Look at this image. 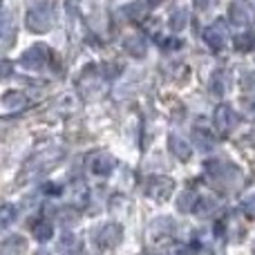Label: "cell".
<instances>
[{
	"instance_id": "cb8c5ba5",
	"label": "cell",
	"mask_w": 255,
	"mask_h": 255,
	"mask_svg": "<svg viewBox=\"0 0 255 255\" xmlns=\"http://www.w3.org/2000/svg\"><path fill=\"white\" fill-rule=\"evenodd\" d=\"M36 255H47V253H43V251H40V253H36Z\"/></svg>"
},
{
	"instance_id": "30bf717a",
	"label": "cell",
	"mask_w": 255,
	"mask_h": 255,
	"mask_svg": "<svg viewBox=\"0 0 255 255\" xmlns=\"http://www.w3.org/2000/svg\"><path fill=\"white\" fill-rule=\"evenodd\" d=\"M25 106H27V99L22 97V94H18V92H9V94H4V99H2V108L7 112L22 110Z\"/></svg>"
},
{
	"instance_id": "7402d4cb",
	"label": "cell",
	"mask_w": 255,
	"mask_h": 255,
	"mask_svg": "<svg viewBox=\"0 0 255 255\" xmlns=\"http://www.w3.org/2000/svg\"><path fill=\"white\" fill-rule=\"evenodd\" d=\"M247 206L251 208V211H253V215H255V195H251V197L247 199Z\"/></svg>"
},
{
	"instance_id": "ffe728a7",
	"label": "cell",
	"mask_w": 255,
	"mask_h": 255,
	"mask_svg": "<svg viewBox=\"0 0 255 255\" xmlns=\"http://www.w3.org/2000/svg\"><path fill=\"white\" fill-rule=\"evenodd\" d=\"M244 88L251 90V92H255V74H249L247 79H244Z\"/></svg>"
},
{
	"instance_id": "8fae6325",
	"label": "cell",
	"mask_w": 255,
	"mask_h": 255,
	"mask_svg": "<svg viewBox=\"0 0 255 255\" xmlns=\"http://www.w3.org/2000/svg\"><path fill=\"white\" fill-rule=\"evenodd\" d=\"M170 150H172V154H177L179 159H188L190 157V145L186 143V139H181V136H177V134H170Z\"/></svg>"
},
{
	"instance_id": "2e32d148",
	"label": "cell",
	"mask_w": 255,
	"mask_h": 255,
	"mask_svg": "<svg viewBox=\"0 0 255 255\" xmlns=\"http://www.w3.org/2000/svg\"><path fill=\"white\" fill-rule=\"evenodd\" d=\"M34 235H36V240H38V242H47V240L54 235V229L49 224H38L34 229Z\"/></svg>"
},
{
	"instance_id": "5b68a950",
	"label": "cell",
	"mask_w": 255,
	"mask_h": 255,
	"mask_svg": "<svg viewBox=\"0 0 255 255\" xmlns=\"http://www.w3.org/2000/svg\"><path fill=\"white\" fill-rule=\"evenodd\" d=\"M229 16H231V20H233V25H242V27L253 25V20H255L253 9L249 7V4H242V2H233V4H231Z\"/></svg>"
},
{
	"instance_id": "3957f363",
	"label": "cell",
	"mask_w": 255,
	"mask_h": 255,
	"mask_svg": "<svg viewBox=\"0 0 255 255\" xmlns=\"http://www.w3.org/2000/svg\"><path fill=\"white\" fill-rule=\"evenodd\" d=\"M238 121H240L238 112H235L231 106H220V108L215 110V126L220 128L222 132L233 130V128L238 126Z\"/></svg>"
},
{
	"instance_id": "6da1fadb",
	"label": "cell",
	"mask_w": 255,
	"mask_h": 255,
	"mask_svg": "<svg viewBox=\"0 0 255 255\" xmlns=\"http://www.w3.org/2000/svg\"><path fill=\"white\" fill-rule=\"evenodd\" d=\"M27 25H29V29H34V31L52 29V25H54V9H52V4H47V2L34 4V7L29 9V13H27Z\"/></svg>"
},
{
	"instance_id": "52a82bcc",
	"label": "cell",
	"mask_w": 255,
	"mask_h": 255,
	"mask_svg": "<svg viewBox=\"0 0 255 255\" xmlns=\"http://www.w3.org/2000/svg\"><path fill=\"white\" fill-rule=\"evenodd\" d=\"M170 190H172V181L166 179V177H154V179H150V184H148V193L157 199H166Z\"/></svg>"
},
{
	"instance_id": "4fadbf2b",
	"label": "cell",
	"mask_w": 255,
	"mask_h": 255,
	"mask_svg": "<svg viewBox=\"0 0 255 255\" xmlns=\"http://www.w3.org/2000/svg\"><path fill=\"white\" fill-rule=\"evenodd\" d=\"M233 45H235V49H240V52H251V49H255V34L253 31H247V34L235 36Z\"/></svg>"
},
{
	"instance_id": "44dd1931",
	"label": "cell",
	"mask_w": 255,
	"mask_h": 255,
	"mask_svg": "<svg viewBox=\"0 0 255 255\" xmlns=\"http://www.w3.org/2000/svg\"><path fill=\"white\" fill-rule=\"evenodd\" d=\"M103 74H106V76H115V74H119V67H117V65H103Z\"/></svg>"
},
{
	"instance_id": "9a60e30c",
	"label": "cell",
	"mask_w": 255,
	"mask_h": 255,
	"mask_svg": "<svg viewBox=\"0 0 255 255\" xmlns=\"http://www.w3.org/2000/svg\"><path fill=\"white\" fill-rule=\"evenodd\" d=\"M22 247H25V240H22V238H11V240H7V242H4L2 253H4V255L20 253V251H22Z\"/></svg>"
},
{
	"instance_id": "7a4b0ae2",
	"label": "cell",
	"mask_w": 255,
	"mask_h": 255,
	"mask_svg": "<svg viewBox=\"0 0 255 255\" xmlns=\"http://www.w3.org/2000/svg\"><path fill=\"white\" fill-rule=\"evenodd\" d=\"M49 61V52L43 43H36L31 45L29 49H25L20 56V65L27 67V70H40L45 63Z\"/></svg>"
},
{
	"instance_id": "d6986e66",
	"label": "cell",
	"mask_w": 255,
	"mask_h": 255,
	"mask_svg": "<svg viewBox=\"0 0 255 255\" xmlns=\"http://www.w3.org/2000/svg\"><path fill=\"white\" fill-rule=\"evenodd\" d=\"M11 215H13V208L11 206H4V211H2V224L4 226L11 222Z\"/></svg>"
},
{
	"instance_id": "ba28073f",
	"label": "cell",
	"mask_w": 255,
	"mask_h": 255,
	"mask_svg": "<svg viewBox=\"0 0 255 255\" xmlns=\"http://www.w3.org/2000/svg\"><path fill=\"white\" fill-rule=\"evenodd\" d=\"M90 168H92L94 175L106 177V175H110L112 168H115V159H112L110 154H97V157L90 161Z\"/></svg>"
},
{
	"instance_id": "5bb4252c",
	"label": "cell",
	"mask_w": 255,
	"mask_h": 255,
	"mask_svg": "<svg viewBox=\"0 0 255 255\" xmlns=\"http://www.w3.org/2000/svg\"><path fill=\"white\" fill-rule=\"evenodd\" d=\"M170 27L175 31H179V29H184L186 27V22H188V11H186V9H175V11L170 13Z\"/></svg>"
},
{
	"instance_id": "277c9868",
	"label": "cell",
	"mask_w": 255,
	"mask_h": 255,
	"mask_svg": "<svg viewBox=\"0 0 255 255\" xmlns=\"http://www.w3.org/2000/svg\"><path fill=\"white\" fill-rule=\"evenodd\" d=\"M121 240H124V231H121V226H117V224L101 226L97 233V242L101 244V247H117Z\"/></svg>"
},
{
	"instance_id": "8992f818",
	"label": "cell",
	"mask_w": 255,
	"mask_h": 255,
	"mask_svg": "<svg viewBox=\"0 0 255 255\" xmlns=\"http://www.w3.org/2000/svg\"><path fill=\"white\" fill-rule=\"evenodd\" d=\"M204 40H206L213 49H222L226 45V27L222 25V22L211 25L206 31H204Z\"/></svg>"
},
{
	"instance_id": "e0dca14e",
	"label": "cell",
	"mask_w": 255,
	"mask_h": 255,
	"mask_svg": "<svg viewBox=\"0 0 255 255\" xmlns=\"http://www.w3.org/2000/svg\"><path fill=\"white\" fill-rule=\"evenodd\" d=\"M126 11H128L130 18H143L145 16V4L143 2H132V4L126 7Z\"/></svg>"
},
{
	"instance_id": "ac0fdd59",
	"label": "cell",
	"mask_w": 255,
	"mask_h": 255,
	"mask_svg": "<svg viewBox=\"0 0 255 255\" xmlns=\"http://www.w3.org/2000/svg\"><path fill=\"white\" fill-rule=\"evenodd\" d=\"M190 202H197V199H195L193 195H188V193H186L184 197H181L179 202H177V206H179L181 211H190Z\"/></svg>"
},
{
	"instance_id": "7c38bea8",
	"label": "cell",
	"mask_w": 255,
	"mask_h": 255,
	"mask_svg": "<svg viewBox=\"0 0 255 255\" xmlns=\"http://www.w3.org/2000/svg\"><path fill=\"white\" fill-rule=\"evenodd\" d=\"M124 49L128 54H132V56H143L145 54V40L141 38V36H130V38H126Z\"/></svg>"
},
{
	"instance_id": "603a6c76",
	"label": "cell",
	"mask_w": 255,
	"mask_h": 255,
	"mask_svg": "<svg viewBox=\"0 0 255 255\" xmlns=\"http://www.w3.org/2000/svg\"><path fill=\"white\" fill-rule=\"evenodd\" d=\"M145 2H148V4H159L161 0H145Z\"/></svg>"
},
{
	"instance_id": "9c48e42d",
	"label": "cell",
	"mask_w": 255,
	"mask_h": 255,
	"mask_svg": "<svg viewBox=\"0 0 255 255\" xmlns=\"http://www.w3.org/2000/svg\"><path fill=\"white\" fill-rule=\"evenodd\" d=\"M58 253L61 255H79L81 253V240L72 233H65L58 242Z\"/></svg>"
}]
</instances>
